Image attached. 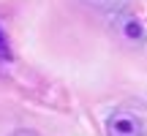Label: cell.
<instances>
[{
  "mask_svg": "<svg viewBox=\"0 0 147 136\" xmlns=\"http://www.w3.org/2000/svg\"><path fill=\"white\" fill-rule=\"evenodd\" d=\"M106 133L109 136H144V120L131 109H120L106 120Z\"/></svg>",
  "mask_w": 147,
  "mask_h": 136,
  "instance_id": "obj_1",
  "label": "cell"
},
{
  "mask_svg": "<svg viewBox=\"0 0 147 136\" xmlns=\"http://www.w3.org/2000/svg\"><path fill=\"white\" fill-rule=\"evenodd\" d=\"M115 27H117V36H120L123 41H128V44H144V27H142V22H139L136 16L117 14Z\"/></svg>",
  "mask_w": 147,
  "mask_h": 136,
  "instance_id": "obj_2",
  "label": "cell"
},
{
  "mask_svg": "<svg viewBox=\"0 0 147 136\" xmlns=\"http://www.w3.org/2000/svg\"><path fill=\"white\" fill-rule=\"evenodd\" d=\"M84 3H90L93 8H101V11H112V14H120V11L128 5V0H84Z\"/></svg>",
  "mask_w": 147,
  "mask_h": 136,
  "instance_id": "obj_3",
  "label": "cell"
},
{
  "mask_svg": "<svg viewBox=\"0 0 147 136\" xmlns=\"http://www.w3.org/2000/svg\"><path fill=\"white\" fill-rule=\"evenodd\" d=\"M0 60H8V46H5V38L0 33Z\"/></svg>",
  "mask_w": 147,
  "mask_h": 136,
  "instance_id": "obj_4",
  "label": "cell"
}]
</instances>
